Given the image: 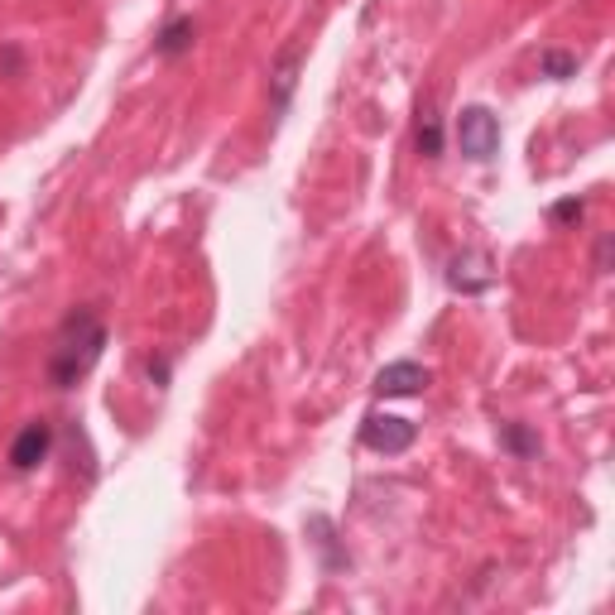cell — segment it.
<instances>
[{"instance_id":"cell-1","label":"cell","mask_w":615,"mask_h":615,"mask_svg":"<svg viewBox=\"0 0 615 615\" xmlns=\"http://www.w3.org/2000/svg\"><path fill=\"white\" fill-rule=\"evenodd\" d=\"M101 346H106V327L92 308H77L68 313V322L58 327V342L49 351V380L58 390H73L77 380L101 361Z\"/></svg>"},{"instance_id":"cell-2","label":"cell","mask_w":615,"mask_h":615,"mask_svg":"<svg viewBox=\"0 0 615 615\" xmlns=\"http://www.w3.org/2000/svg\"><path fill=\"white\" fill-rule=\"evenodd\" d=\"M457 149H462V159H471V164H491L495 159V149H500V121H495L486 106H467L457 116Z\"/></svg>"},{"instance_id":"cell-3","label":"cell","mask_w":615,"mask_h":615,"mask_svg":"<svg viewBox=\"0 0 615 615\" xmlns=\"http://www.w3.org/2000/svg\"><path fill=\"white\" fill-rule=\"evenodd\" d=\"M419 438V428L409 419H394V414H366L361 423V443L370 452H385V457H399V452H409Z\"/></svg>"},{"instance_id":"cell-4","label":"cell","mask_w":615,"mask_h":615,"mask_svg":"<svg viewBox=\"0 0 615 615\" xmlns=\"http://www.w3.org/2000/svg\"><path fill=\"white\" fill-rule=\"evenodd\" d=\"M428 390V370L419 361H394L375 375V394L380 399H409V394H423Z\"/></svg>"},{"instance_id":"cell-5","label":"cell","mask_w":615,"mask_h":615,"mask_svg":"<svg viewBox=\"0 0 615 615\" xmlns=\"http://www.w3.org/2000/svg\"><path fill=\"white\" fill-rule=\"evenodd\" d=\"M49 447H53V428L49 423H25L20 438L10 443V467L15 471H34L39 462H49Z\"/></svg>"},{"instance_id":"cell-6","label":"cell","mask_w":615,"mask_h":615,"mask_svg":"<svg viewBox=\"0 0 615 615\" xmlns=\"http://www.w3.org/2000/svg\"><path fill=\"white\" fill-rule=\"evenodd\" d=\"M303 58H308V49H303V39H294L289 49L274 58L270 68V97H274V111H284L289 106V97H294L298 87V68H303Z\"/></svg>"},{"instance_id":"cell-7","label":"cell","mask_w":615,"mask_h":615,"mask_svg":"<svg viewBox=\"0 0 615 615\" xmlns=\"http://www.w3.org/2000/svg\"><path fill=\"white\" fill-rule=\"evenodd\" d=\"M447 284L457 289V294H486L491 289V260L486 255H457L452 260V270H447Z\"/></svg>"},{"instance_id":"cell-8","label":"cell","mask_w":615,"mask_h":615,"mask_svg":"<svg viewBox=\"0 0 615 615\" xmlns=\"http://www.w3.org/2000/svg\"><path fill=\"white\" fill-rule=\"evenodd\" d=\"M414 149L423 159H443V116H438V101L419 106V130H414Z\"/></svg>"},{"instance_id":"cell-9","label":"cell","mask_w":615,"mask_h":615,"mask_svg":"<svg viewBox=\"0 0 615 615\" xmlns=\"http://www.w3.org/2000/svg\"><path fill=\"white\" fill-rule=\"evenodd\" d=\"M193 39H197L193 15H178V20H169L164 34H159V53H164V58H183V53L193 49Z\"/></svg>"},{"instance_id":"cell-10","label":"cell","mask_w":615,"mask_h":615,"mask_svg":"<svg viewBox=\"0 0 615 615\" xmlns=\"http://www.w3.org/2000/svg\"><path fill=\"white\" fill-rule=\"evenodd\" d=\"M539 77H548V82H567V77H577V53L548 49L539 58Z\"/></svg>"},{"instance_id":"cell-11","label":"cell","mask_w":615,"mask_h":615,"mask_svg":"<svg viewBox=\"0 0 615 615\" xmlns=\"http://www.w3.org/2000/svg\"><path fill=\"white\" fill-rule=\"evenodd\" d=\"M500 443L510 447V452H515L519 462H529V457H539V438H534V433H529L524 423H505V428H500Z\"/></svg>"},{"instance_id":"cell-12","label":"cell","mask_w":615,"mask_h":615,"mask_svg":"<svg viewBox=\"0 0 615 615\" xmlns=\"http://www.w3.org/2000/svg\"><path fill=\"white\" fill-rule=\"evenodd\" d=\"M308 529L318 534V548L327 553V567H346V558L337 553V529H332V519H322V515H313L308 519Z\"/></svg>"},{"instance_id":"cell-13","label":"cell","mask_w":615,"mask_h":615,"mask_svg":"<svg viewBox=\"0 0 615 615\" xmlns=\"http://www.w3.org/2000/svg\"><path fill=\"white\" fill-rule=\"evenodd\" d=\"M582 217H587V207H582V202H577V197H567V202H558V207H553V222H582Z\"/></svg>"},{"instance_id":"cell-14","label":"cell","mask_w":615,"mask_h":615,"mask_svg":"<svg viewBox=\"0 0 615 615\" xmlns=\"http://www.w3.org/2000/svg\"><path fill=\"white\" fill-rule=\"evenodd\" d=\"M596 270H611V236H601V246H596Z\"/></svg>"},{"instance_id":"cell-15","label":"cell","mask_w":615,"mask_h":615,"mask_svg":"<svg viewBox=\"0 0 615 615\" xmlns=\"http://www.w3.org/2000/svg\"><path fill=\"white\" fill-rule=\"evenodd\" d=\"M20 68V49H5L0 53V73H15Z\"/></svg>"}]
</instances>
